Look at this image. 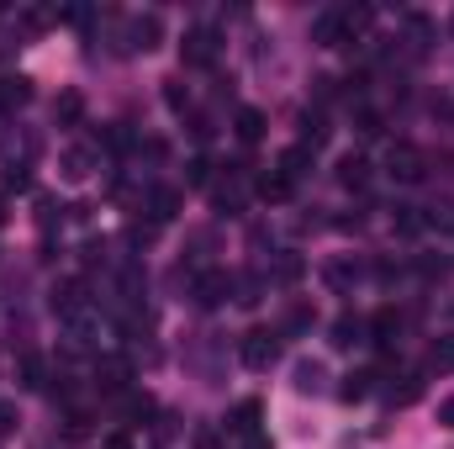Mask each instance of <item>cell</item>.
<instances>
[{"label": "cell", "instance_id": "12", "mask_svg": "<svg viewBox=\"0 0 454 449\" xmlns=\"http://www.w3.org/2000/svg\"><path fill=\"white\" fill-rule=\"evenodd\" d=\"M312 37H317L323 48H339V43H348V32H343V11H323V16L312 21Z\"/></svg>", "mask_w": 454, "mask_h": 449}, {"label": "cell", "instance_id": "6", "mask_svg": "<svg viewBox=\"0 0 454 449\" xmlns=\"http://www.w3.org/2000/svg\"><path fill=\"white\" fill-rule=\"evenodd\" d=\"M396 334H402V312H396V307H380V312L370 318V343H380V349L391 354Z\"/></svg>", "mask_w": 454, "mask_h": 449}, {"label": "cell", "instance_id": "32", "mask_svg": "<svg viewBox=\"0 0 454 449\" xmlns=\"http://www.w3.org/2000/svg\"><path fill=\"white\" fill-rule=\"evenodd\" d=\"M286 328H291V334H301V328H312V307H291V318H286Z\"/></svg>", "mask_w": 454, "mask_h": 449}, {"label": "cell", "instance_id": "18", "mask_svg": "<svg viewBox=\"0 0 454 449\" xmlns=\"http://www.w3.org/2000/svg\"><path fill=\"white\" fill-rule=\"evenodd\" d=\"M370 381H375V370H354V375H343L339 397L343 402H364V397H370Z\"/></svg>", "mask_w": 454, "mask_h": 449}, {"label": "cell", "instance_id": "26", "mask_svg": "<svg viewBox=\"0 0 454 449\" xmlns=\"http://www.w3.org/2000/svg\"><path fill=\"white\" fill-rule=\"evenodd\" d=\"M185 180H191V185H207V180H212V159H207V154L191 159V164H185Z\"/></svg>", "mask_w": 454, "mask_h": 449}, {"label": "cell", "instance_id": "3", "mask_svg": "<svg viewBox=\"0 0 454 449\" xmlns=\"http://www.w3.org/2000/svg\"><path fill=\"white\" fill-rule=\"evenodd\" d=\"M386 175H391V180H402V185L423 180V154H418L412 143H396V148H391V159H386Z\"/></svg>", "mask_w": 454, "mask_h": 449}, {"label": "cell", "instance_id": "33", "mask_svg": "<svg viewBox=\"0 0 454 449\" xmlns=\"http://www.w3.org/2000/svg\"><path fill=\"white\" fill-rule=\"evenodd\" d=\"M16 423H21V418H16V402H0V439L16 434Z\"/></svg>", "mask_w": 454, "mask_h": 449}, {"label": "cell", "instance_id": "29", "mask_svg": "<svg viewBox=\"0 0 454 449\" xmlns=\"http://www.w3.org/2000/svg\"><path fill=\"white\" fill-rule=\"evenodd\" d=\"M164 101H169L175 112H185V106H191V91H185L180 80H169V85H164Z\"/></svg>", "mask_w": 454, "mask_h": 449}, {"label": "cell", "instance_id": "13", "mask_svg": "<svg viewBox=\"0 0 454 449\" xmlns=\"http://www.w3.org/2000/svg\"><path fill=\"white\" fill-rule=\"evenodd\" d=\"M339 180L348 185V191H364V185H370V159H364V154H343L339 159Z\"/></svg>", "mask_w": 454, "mask_h": 449}, {"label": "cell", "instance_id": "25", "mask_svg": "<svg viewBox=\"0 0 454 449\" xmlns=\"http://www.w3.org/2000/svg\"><path fill=\"white\" fill-rule=\"evenodd\" d=\"M80 112H85V101H80L74 91H69V96H59V106H53V116H59V122H80Z\"/></svg>", "mask_w": 454, "mask_h": 449}, {"label": "cell", "instance_id": "15", "mask_svg": "<svg viewBox=\"0 0 454 449\" xmlns=\"http://www.w3.org/2000/svg\"><path fill=\"white\" fill-rule=\"evenodd\" d=\"M32 101V85L21 80V75H5L0 80V112H16V106H27Z\"/></svg>", "mask_w": 454, "mask_h": 449}, {"label": "cell", "instance_id": "30", "mask_svg": "<svg viewBox=\"0 0 454 449\" xmlns=\"http://www.w3.org/2000/svg\"><path fill=\"white\" fill-rule=\"evenodd\" d=\"M232 286H238V302H243V307H254V302H259V280H254V275H238Z\"/></svg>", "mask_w": 454, "mask_h": 449}, {"label": "cell", "instance_id": "27", "mask_svg": "<svg viewBox=\"0 0 454 449\" xmlns=\"http://www.w3.org/2000/svg\"><path fill=\"white\" fill-rule=\"evenodd\" d=\"M428 365H434V370H454V338H444V343H434Z\"/></svg>", "mask_w": 454, "mask_h": 449}, {"label": "cell", "instance_id": "4", "mask_svg": "<svg viewBox=\"0 0 454 449\" xmlns=\"http://www.w3.org/2000/svg\"><path fill=\"white\" fill-rule=\"evenodd\" d=\"M291 386H296L301 397H323V391H328V365H323V359H296V365H291Z\"/></svg>", "mask_w": 454, "mask_h": 449}, {"label": "cell", "instance_id": "24", "mask_svg": "<svg viewBox=\"0 0 454 449\" xmlns=\"http://www.w3.org/2000/svg\"><path fill=\"white\" fill-rule=\"evenodd\" d=\"M301 270H307V264H301V254H280L275 280H280V286H296V280H301Z\"/></svg>", "mask_w": 454, "mask_h": 449}, {"label": "cell", "instance_id": "10", "mask_svg": "<svg viewBox=\"0 0 454 449\" xmlns=\"http://www.w3.org/2000/svg\"><path fill=\"white\" fill-rule=\"evenodd\" d=\"M254 191H259V201H275V207H280V201H291V191H296V180H286L280 169H264V175L254 180Z\"/></svg>", "mask_w": 454, "mask_h": 449}, {"label": "cell", "instance_id": "11", "mask_svg": "<svg viewBox=\"0 0 454 449\" xmlns=\"http://www.w3.org/2000/svg\"><path fill=\"white\" fill-rule=\"evenodd\" d=\"M64 180H85L90 169H96V148H85V143H74V148H64Z\"/></svg>", "mask_w": 454, "mask_h": 449}, {"label": "cell", "instance_id": "35", "mask_svg": "<svg viewBox=\"0 0 454 449\" xmlns=\"http://www.w3.org/2000/svg\"><path fill=\"white\" fill-rule=\"evenodd\" d=\"M439 423H444V429H454V397L444 402V407H439Z\"/></svg>", "mask_w": 454, "mask_h": 449}, {"label": "cell", "instance_id": "22", "mask_svg": "<svg viewBox=\"0 0 454 449\" xmlns=\"http://www.w3.org/2000/svg\"><path fill=\"white\" fill-rule=\"evenodd\" d=\"M391 223H396V232H407V238H412V232H423V227H428V217H423L418 207H396V212H391Z\"/></svg>", "mask_w": 454, "mask_h": 449}, {"label": "cell", "instance_id": "7", "mask_svg": "<svg viewBox=\"0 0 454 449\" xmlns=\"http://www.w3.org/2000/svg\"><path fill=\"white\" fill-rule=\"evenodd\" d=\"M259 418H264V402H254V397H248V402H238V407H232L227 429H232L238 439H254V434H259Z\"/></svg>", "mask_w": 454, "mask_h": 449}, {"label": "cell", "instance_id": "31", "mask_svg": "<svg viewBox=\"0 0 454 449\" xmlns=\"http://www.w3.org/2000/svg\"><path fill=\"white\" fill-rule=\"evenodd\" d=\"M27 185H32L27 164H11V169H5V191H27Z\"/></svg>", "mask_w": 454, "mask_h": 449}, {"label": "cell", "instance_id": "14", "mask_svg": "<svg viewBox=\"0 0 454 449\" xmlns=\"http://www.w3.org/2000/svg\"><path fill=\"white\" fill-rule=\"evenodd\" d=\"M148 212H153V223H169L180 212V191L175 185H153L148 191Z\"/></svg>", "mask_w": 454, "mask_h": 449}, {"label": "cell", "instance_id": "34", "mask_svg": "<svg viewBox=\"0 0 454 449\" xmlns=\"http://www.w3.org/2000/svg\"><path fill=\"white\" fill-rule=\"evenodd\" d=\"M101 449H132V439L127 434H112V439H101Z\"/></svg>", "mask_w": 454, "mask_h": 449}, {"label": "cell", "instance_id": "17", "mask_svg": "<svg viewBox=\"0 0 454 449\" xmlns=\"http://www.w3.org/2000/svg\"><path fill=\"white\" fill-rule=\"evenodd\" d=\"M275 169H280V175H286V180H301V175H307V169H312V148H301V143H296V148H286V154H280V164H275Z\"/></svg>", "mask_w": 454, "mask_h": 449}, {"label": "cell", "instance_id": "1", "mask_svg": "<svg viewBox=\"0 0 454 449\" xmlns=\"http://www.w3.org/2000/svg\"><path fill=\"white\" fill-rule=\"evenodd\" d=\"M275 359H280V334H270V328L243 334V365L248 370H270Z\"/></svg>", "mask_w": 454, "mask_h": 449}, {"label": "cell", "instance_id": "5", "mask_svg": "<svg viewBox=\"0 0 454 449\" xmlns=\"http://www.w3.org/2000/svg\"><path fill=\"white\" fill-rule=\"evenodd\" d=\"M227 291H232V275H223V270L196 275V307H223Z\"/></svg>", "mask_w": 454, "mask_h": 449}, {"label": "cell", "instance_id": "2", "mask_svg": "<svg viewBox=\"0 0 454 449\" xmlns=\"http://www.w3.org/2000/svg\"><path fill=\"white\" fill-rule=\"evenodd\" d=\"M180 59H185L191 69H212V64H217V32H212V27H196V32H185V43H180Z\"/></svg>", "mask_w": 454, "mask_h": 449}, {"label": "cell", "instance_id": "20", "mask_svg": "<svg viewBox=\"0 0 454 449\" xmlns=\"http://www.w3.org/2000/svg\"><path fill=\"white\" fill-rule=\"evenodd\" d=\"M43 375H48V365H43V354H21V386H27V391H37V386H48Z\"/></svg>", "mask_w": 454, "mask_h": 449}, {"label": "cell", "instance_id": "23", "mask_svg": "<svg viewBox=\"0 0 454 449\" xmlns=\"http://www.w3.org/2000/svg\"><path fill=\"white\" fill-rule=\"evenodd\" d=\"M96 375H101V386H106V391H121V386H127V365H121V359H101V365H96Z\"/></svg>", "mask_w": 454, "mask_h": 449}, {"label": "cell", "instance_id": "21", "mask_svg": "<svg viewBox=\"0 0 454 449\" xmlns=\"http://www.w3.org/2000/svg\"><path fill=\"white\" fill-rule=\"evenodd\" d=\"M423 397V375H402V386H391V402L396 407H412Z\"/></svg>", "mask_w": 454, "mask_h": 449}, {"label": "cell", "instance_id": "19", "mask_svg": "<svg viewBox=\"0 0 454 449\" xmlns=\"http://www.w3.org/2000/svg\"><path fill=\"white\" fill-rule=\"evenodd\" d=\"M238 138H243V143H259V138H264V112L243 106V112H238Z\"/></svg>", "mask_w": 454, "mask_h": 449}, {"label": "cell", "instance_id": "16", "mask_svg": "<svg viewBox=\"0 0 454 449\" xmlns=\"http://www.w3.org/2000/svg\"><path fill=\"white\" fill-rule=\"evenodd\" d=\"M323 143H328V116H323V112H301V148H312V154H317Z\"/></svg>", "mask_w": 454, "mask_h": 449}, {"label": "cell", "instance_id": "9", "mask_svg": "<svg viewBox=\"0 0 454 449\" xmlns=\"http://www.w3.org/2000/svg\"><path fill=\"white\" fill-rule=\"evenodd\" d=\"M127 32H132V43H127V48H132V53H148V48H159V32H164V27H159V16L148 11V16H132V27H127Z\"/></svg>", "mask_w": 454, "mask_h": 449}, {"label": "cell", "instance_id": "36", "mask_svg": "<svg viewBox=\"0 0 454 449\" xmlns=\"http://www.w3.org/2000/svg\"><path fill=\"white\" fill-rule=\"evenodd\" d=\"M248 449H270V439H264V434H254V439H248Z\"/></svg>", "mask_w": 454, "mask_h": 449}, {"label": "cell", "instance_id": "28", "mask_svg": "<svg viewBox=\"0 0 454 449\" xmlns=\"http://www.w3.org/2000/svg\"><path fill=\"white\" fill-rule=\"evenodd\" d=\"M354 127H359V138H380V116L370 112V106H359V116H354Z\"/></svg>", "mask_w": 454, "mask_h": 449}, {"label": "cell", "instance_id": "8", "mask_svg": "<svg viewBox=\"0 0 454 449\" xmlns=\"http://www.w3.org/2000/svg\"><path fill=\"white\" fill-rule=\"evenodd\" d=\"M370 323L364 318H354V312H343V318H333V349H354V343H370Z\"/></svg>", "mask_w": 454, "mask_h": 449}]
</instances>
